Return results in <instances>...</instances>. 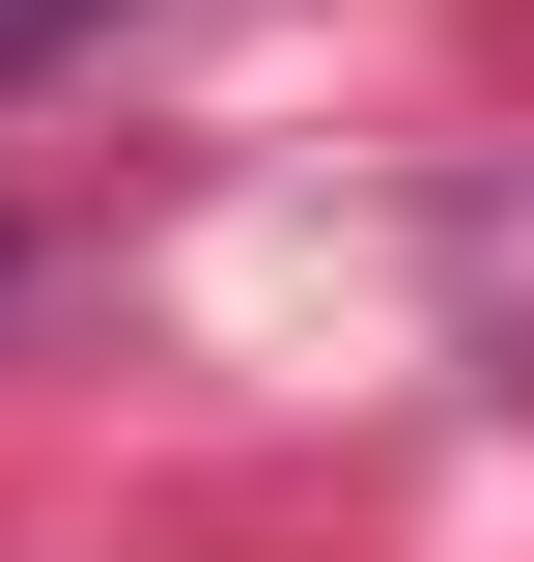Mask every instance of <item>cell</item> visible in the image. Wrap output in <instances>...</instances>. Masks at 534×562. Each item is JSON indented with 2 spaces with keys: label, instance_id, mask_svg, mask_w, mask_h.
<instances>
[{
  "label": "cell",
  "instance_id": "6da1fadb",
  "mask_svg": "<svg viewBox=\"0 0 534 562\" xmlns=\"http://www.w3.org/2000/svg\"><path fill=\"white\" fill-rule=\"evenodd\" d=\"M85 29H141V0H0V85H57Z\"/></svg>",
  "mask_w": 534,
  "mask_h": 562
}]
</instances>
